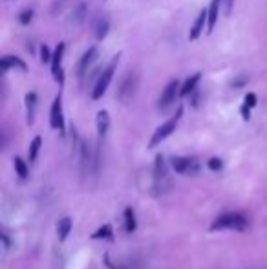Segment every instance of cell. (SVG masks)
Segmentation results:
<instances>
[{
	"instance_id": "cell-17",
	"label": "cell",
	"mask_w": 267,
	"mask_h": 269,
	"mask_svg": "<svg viewBox=\"0 0 267 269\" xmlns=\"http://www.w3.org/2000/svg\"><path fill=\"white\" fill-rule=\"evenodd\" d=\"M154 178L156 182L167 178V163H165V158L161 154L156 156V163H154Z\"/></svg>"
},
{
	"instance_id": "cell-16",
	"label": "cell",
	"mask_w": 267,
	"mask_h": 269,
	"mask_svg": "<svg viewBox=\"0 0 267 269\" xmlns=\"http://www.w3.org/2000/svg\"><path fill=\"white\" fill-rule=\"evenodd\" d=\"M70 231H72V220L70 218H61L57 222V236H59V242H64L68 238Z\"/></svg>"
},
{
	"instance_id": "cell-25",
	"label": "cell",
	"mask_w": 267,
	"mask_h": 269,
	"mask_svg": "<svg viewBox=\"0 0 267 269\" xmlns=\"http://www.w3.org/2000/svg\"><path fill=\"white\" fill-rule=\"evenodd\" d=\"M207 167H209L211 170H214V172H218V170H222L223 161L220 160V158H211V160L207 161Z\"/></svg>"
},
{
	"instance_id": "cell-9",
	"label": "cell",
	"mask_w": 267,
	"mask_h": 269,
	"mask_svg": "<svg viewBox=\"0 0 267 269\" xmlns=\"http://www.w3.org/2000/svg\"><path fill=\"white\" fill-rule=\"evenodd\" d=\"M97 55H99L97 46H90V48L82 53L81 61H79V64H77V77L81 79V81L84 79V75L88 73V70L92 68V64L97 61Z\"/></svg>"
},
{
	"instance_id": "cell-27",
	"label": "cell",
	"mask_w": 267,
	"mask_h": 269,
	"mask_svg": "<svg viewBox=\"0 0 267 269\" xmlns=\"http://www.w3.org/2000/svg\"><path fill=\"white\" fill-rule=\"evenodd\" d=\"M245 82H247V77H245V75H240V77H236L234 81L231 82V86L232 88H240V86H244Z\"/></svg>"
},
{
	"instance_id": "cell-3",
	"label": "cell",
	"mask_w": 267,
	"mask_h": 269,
	"mask_svg": "<svg viewBox=\"0 0 267 269\" xmlns=\"http://www.w3.org/2000/svg\"><path fill=\"white\" fill-rule=\"evenodd\" d=\"M181 117H183V106H177L176 115H172V117L168 119V121H165L161 127L156 128V132L152 134V139H150V143H149L150 148H154V146H158L161 141H165V139L176 130V127H177V123H180Z\"/></svg>"
},
{
	"instance_id": "cell-31",
	"label": "cell",
	"mask_w": 267,
	"mask_h": 269,
	"mask_svg": "<svg viewBox=\"0 0 267 269\" xmlns=\"http://www.w3.org/2000/svg\"><path fill=\"white\" fill-rule=\"evenodd\" d=\"M6 2H11V0H6Z\"/></svg>"
},
{
	"instance_id": "cell-26",
	"label": "cell",
	"mask_w": 267,
	"mask_h": 269,
	"mask_svg": "<svg viewBox=\"0 0 267 269\" xmlns=\"http://www.w3.org/2000/svg\"><path fill=\"white\" fill-rule=\"evenodd\" d=\"M256 94H253V92H249V94H247V96H245V99H244V105L245 106H249L251 110L254 108V106H256Z\"/></svg>"
},
{
	"instance_id": "cell-19",
	"label": "cell",
	"mask_w": 267,
	"mask_h": 269,
	"mask_svg": "<svg viewBox=\"0 0 267 269\" xmlns=\"http://www.w3.org/2000/svg\"><path fill=\"white\" fill-rule=\"evenodd\" d=\"M125 227H127V233H134L137 227L136 215H134L132 207H127V209H125Z\"/></svg>"
},
{
	"instance_id": "cell-7",
	"label": "cell",
	"mask_w": 267,
	"mask_h": 269,
	"mask_svg": "<svg viewBox=\"0 0 267 269\" xmlns=\"http://www.w3.org/2000/svg\"><path fill=\"white\" fill-rule=\"evenodd\" d=\"M170 167L176 170L177 174H196L199 170V163L196 158H187V156H174L170 160Z\"/></svg>"
},
{
	"instance_id": "cell-28",
	"label": "cell",
	"mask_w": 267,
	"mask_h": 269,
	"mask_svg": "<svg viewBox=\"0 0 267 269\" xmlns=\"http://www.w3.org/2000/svg\"><path fill=\"white\" fill-rule=\"evenodd\" d=\"M240 112H242V117H244L245 121H249V119H251V108H249V106L242 105V110H240Z\"/></svg>"
},
{
	"instance_id": "cell-20",
	"label": "cell",
	"mask_w": 267,
	"mask_h": 269,
	"mask_svg": "<svg viewBox=\"0 0 267 269\" xmlns=\"http://www.w3.org/2000/svg\"><path fill=\"white\" fill-rule=\"evenodd\" d=\"M112 236H113V229H112V225H103V227H99L97 231H95L94 234H92V238L94 240H112Z\"/></svg>"
},
{
	"instance_id": "cell-12",
	"label": "cell",
	"mask_w": 267,
	"mask_h": 269,
	"mask_svg": "<svg viewBox=\"0 0 267 269\" xmlns=\"http://www.w3.org/2000/svg\"><path fill=\"white\" fill-rule=\"evenodd\" d=\"M37 97L35 92H27L24 96V105H26V123L27 125H33L35 123V112H37Z\"/></svg>"
},
{
	"instance_id": "cell-22",
	"label": "cell",
	"mask_w": 267,
	"mask_h": 269,
	"mask_svg": "<svg viewBox=\"0 0 267 269\" xmlns=\"http://www.w3.org/2000/svg\"><path fill=\"white\" fill-rule=\"evenodd\" d=\"M15 170H17V174H18V178H22V180H26L27 178V174H29V169H27V165H26V161L22 160V158H15Z\"/></svg>"
},
{
	"instance_id": "cell-23",
	"label": "cell",
	"mask_w": 267,
	"mask_h": 269,
	"mask_svg": "<svg viewBox=\"0 0 267 269\" xmlns=\"http://www.w3.org/2000/svg\"><path fill=\"white\" fill-rule=\"evenodd\" d=\"M32 20H33V9H24V11H20V15H18V22L27 26Z\"/></svg>"
},
{
	"instance_id": "cell-4",
	"label": "cell",
	"mask_w": 267,
	"mask_h": 269,
	"mask_svg": "<svg viewBox=\"0 0 267 269\" xmlns=\"http://www.w3.org/2000/svg\"><path fill=\"white\" fill-rule=\"evenodd\" d=\"M137 75L136 73H127L125 75V79L121 81V84H119L117 88V99L119 103H123V105H128L132 101V97L136 96V90H137Z\"/></svg>"
},
{
	"instance_id": "cell-8",
	"label": "cell",
	"mask_w": 267,
	"mask_h": 269,
	"mask_svg": "<svg viewBox=\"0 0 267 269\" xmlns=\"http://www.w3.org/2000/svg\"><path fill=\"white\" fill-rule=\"evenodd\" d=\"M50 125L53 130H59L64 134V112H63V96H57L51 103L50 108Z\"/></svg>"
},
{
	"instance_id": "cell-21",
	"label": "cell",
	"mask_w": 267,
	"mask_h": 269,
	"mask_svg": "<svg viewBox=\"0 0 267 269\" xmlns=\"http://www.w3.org/2000/svg\"><path fill=\"white\" fill-rule=\"evenodd\" d=\"M41 146H42V137L41 136H35V137H33V141L29 143V161H32V163L37 160V156H39Z\"/></svg>"
},
{
	"instance_id": "cell-15",
	"label": "cell",
	"mask_w": 267,
	"mask_h": 269,
	"mask_svg": "<svg viewBox=\"0 0 267 269\" xmlns=\"http://www.w3.org/2000/svg\"><path fill=\"white\" fill-rule=\"evenodd\" d=\"M95 123H97V134L103 137L104 134L108 132V128H110L108 110H99V112H97V119H95Z\"/></svg>"
},
{
	"instance_id": "cell-5",
	"label": "cell",
	"mask_w": 267,
	"mask_h": 269,
	"mask_svg": "<svg viewBox=\"0 0 267 269\" xmlns=\"http://www.w3.org/2000/svg\"><path fill=\"white\" fill-rule=\"evenodd\" d=\"M180 90H181V82L180 79H172V81L168 82L165 90L161 92V97H159V103H158V108L161 112H167L170 106L176 103V97L180 96Z\"/></svg>"
},
{
	"instance_id": "cell-10",
	"label": "cell",
	"mask_w": 267,
	"mask_h": 269,
	"mask_svg": "<svg viewBox=\"0 0 267 269\" xmlns=\"http://www.w3.org/2000/svg\"><path fill=\"white\" fill-rule=\"evenodd\" d=\"M205 26H207V9H201L196 17V20L190 26V33H189V41H198L201 33L205 32Z\"/></svg>"
},
{
	"instance_id": "cell-11",
	"label": "cell",
	"mask_w": 267,
	"mask_h": 269,
	"mask_svg": "<svg viewBox=\"0 0 267 269\" xmlns=\"http://www.w3.org/2000/svg\"><path fill=\"white\" fill-rule=\"evenodd\" d=\"M0 68H2V73H6L9 68H18L20 72H27V64L26 61H22L17 55H4L0 59Z\"/></svg>"
},
{
	"instance_id": "cell-1",
	"label": "cell",
	"mask_w": 267,
	"mask_h": 269,
	"mask_svg": "<svg viewBox=\"0 0 267 269\" xmlns=\"http://www.w3.org/2000/svg\"><path fill=\"white\" fill-rule=\"evenodd\" d=\"M119 59H121V53L113 55V59L108 63V66H106V68H104L103 72L99 73L97 82H95L94 90H92V99H94V101H99L101 97L106 94V90H108V86H110V82H112L113 75H115V70H117Z\"/></svg>"
},
{
	"instance_id": "cell-24",
	"label": "cell",
	"mask_w": 267,
	"mask_h": 269,
	"mask_svg": "<svg viewBox=\"0 0 267 269\" xmlns=\"http://www.w3.org/2000/svg\"><path fill=\"white\" fill-rule=\"evenodd\" d=\"M51 57H53V51L48 48V44H42L41 46V61L44 64H50L51 63Z\"/></svg>"
},
{
	"instance_id": "cell-18",
	"label": "cell",
	"mask_w": 267,
	"mask_h": 269,
	"mask_svg": "<svg viewBox=\"0 0 267 269\" xmlns=\"http://www.w3.org/2000/svg\"><path fill=\"white\" fill-rule=\"evenodd\" d=\"M108 29H110V22L108 18H97V22H95V37L99 39V41H103L104 37L108 35Z\"/></svg>"
},
{
	"instance_id": "cell-2",
	"label": "cell",
	"mask_w": 267,
	"mask_h": 269,
	"mask_svg": "<svg viewBox=\"0 0 267 269\" xmlns=\"http://www.w3.org/2000/svg\"><path fill=\"white\" fill-rule=\"evenodd\" d=\"M222 229H232V231H247L249 220L240 213H225L211 225V231H222Z\"/></svg>"
},
{
	"instance_id": "cell-6",
	"label": "cell",
	"mask_w": 267,
	"mask_h": 269,
	"mask_svg": "<svg viewBox=\"0 0 267 269\" xmlns=\"http://www.w3.org/2000/svg\"><path fill=\"white\" fill-rule=\"evenodd\" d=\"M64 51H66V44H64V42H59L57 48H55L53 57H51V63H50V70H51V75H53V81L59 82L61 86L64 84V68H63Z\"/></svg>"
},
{
	"instance_id": "cell-29",
	"label": "cell",
	"mask_w": 267,
	"mask_h": 269,
	"mask_svg": "<svg viewBox=\"0 0 267 269\" xmlns=\"http://www.w3.org/2000/svg\"><path fill=\"white\" fill-rule=\"evenodd\" d=\"M232 6H234V0H225V13L227 15H231Z\"/></svg>"
},
{
	"instance_id": "cell-30",
	"label": "cell",
	"mask_w": 267,
	"mask_h": 269,
	"mask_svg": "<svg viewBox=\"0 0 267 269\" xmlns=\"http://www.w3.org/2000/svg\"><path fill=\"white\" fill-rule=\"evenodd\" d=\"M2 242H4V247L8 249L9 246H11V242H9V238H8V234L6 233H2Z\"/></svg>"
},
{
	"instance_id": "cell-14",
	"label": "cell",
	"mask_w": 267,
	"mask_h": 269,
	"mask_svg": "<svg viewBox=\"0 0 267 269\" xmlns=\"http://www.w3.org/2000/svg\"><path fill=\"white\" fill-rule=\"evenodd\" d=\"M199 81H201V72H196V73H192L189 79H187L185 82H181V90H180V97H187V96H190L192 92L198 88V84H199Z\"/></svg>"
},
{
	"instance_id": "cell-13",
	"label": "cell",
	"mask_w": 267,
	"mask_h": 269,
	"mask_svg": "<svg viewBox=\"0 0 267 269\" xmlns=\"http://www.w3.org/2000/svg\"><path fill=\"white\" fill-rule=\"evenodd\" d=\"M220 4H222V0H211V6L207 9V33L214 32V26L218 22V17H220Z\"/></svg>"
}]
</instances>
